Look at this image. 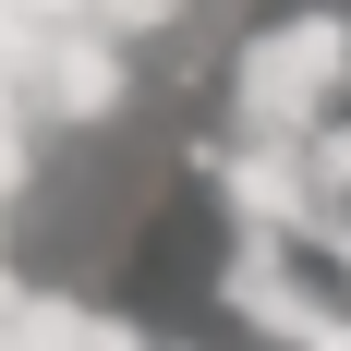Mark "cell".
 Returning a JSON list of instances; mask_svg holds the SVG:
<instances>
[{
	"mask_svg": "<svg viewBox=\"0 0 351 351\" xmlns=\"http://www.w3.org/2000/svg\"><path fill=\"white\" fill-rule=\"evenodd\" d=\"M351 109V12H279L230 49V121L243 134H327Z\"/></svg>",
	"mask_w": 351,
	"mask_h": 351,
	"instance_id": "obj_1",
	"label": "cell"
},
{
	"mask_svg": "<svg viewBox=\"0 0 351 351\" xmlns=\"http://www.w3.org/2000/svg\"><path fill=\"white\" fill-rule=\"evenodd\" d=\"M12 109L49 134H109L134 109V61L109 25H61V12H12Z\"/></svg>",
	"mask_w": 351,
	"mask_h": 351,
	"instance_id": "obj_2",
	"label": "cell"
},
{
	"mask_svg": "<svg viewBox=\"0 0 351 351\" xmlns=\"http://www.w3.org/2000/svg\"><path fill=\"white\" fill-rule=\"evenodd\" d=\"M218 303H230V327L267 351H315L327 327L351 315V291L315 279L291 243H267V230H230V267H218Z\"/></svg>",
	"mask_w": 351,
	"mask_h": 351,
	"instance_id": "obj_3",
	"label": "cell"
},
{
	"mask_svg": "<svg viewBox=\"0 0 351 351\" xmlns=\"http://www.w3.org/2000/svg\"><path fill=\"white\" fill-rule=\"evenodd\" d=\"M0 351H158L134 315H109V303H85V291H49V279H25L12 291V339Z\"/></svg>",
	"mask_w": 351,
	"mask_h": 351,
	"instance_id": "obj_4",
	"label": "cell"
},
{
	"mask_svg": "<svg viewBox=\"0 0 351 351\" xmlns=\"http://www.w3.org/2000/svg\"><path fill=\"white\" fill-rule=\"evenodd\" d=\"M303 170H315V206H327V230L351 218V109L327 121V134H303Z\"/></svg>",
	"mask_w": 351,
	"mask_h": 351,
	"instance_id": "obj_5",
	"label": "cell"
},
{
	"mask_svg": "<svg viewBox=\"0 0 351 351\" xmlns=\"http://www.w3.org/2000/svg\"><path fill=\"white\" fill-rule=\"evenodd\" d=\"M194 0H85V25H109V36H170Z\"/></svg>",
	"mask_w": 351,
	"mask_h": 351,
	"instance_id": "obj_6",
	"label": "cell"
},
{
	"mask_svg": "<svg viewBox=\"0 0 351 351\" xmlns=\"http://www.w3.org/2000/svg\"><path fill=\"white\" fill-rule=\"evenodd\" d=\"M327 279L351 291V218H339V230H327Z\"/></svg>",
	"mask_w": 351,
	"mask_h": 351,
	"instance_id": "obj_7",
	"label": "cell"
}]
</instances>
